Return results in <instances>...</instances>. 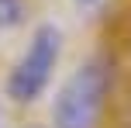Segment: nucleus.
Segmentation results:
<instances>
[{
    "instance_id": "4",
    "label": "nucleus",
    "mask_w": 131,
    "mask_h": 128,
    "mask_svg": "<svg viewBox=\"0 0 131 128\" xmlns=\"http://www.w3.org/2000/svg\"><path fill=\"white\" fill-rule=\"evenodd\" d=\"M83 4H93V0H83Z\"/></svg>"
},
{
    "instance_id": "1",
    "label": "nucleus",
    "mask_w": 131,
    "mask_h": 128,
    "mask_svg": "<svg viewBox=\"0 0 131 128\" xmlns=\"http://www.w3.org/2000/svg\"><path fill=\"white\" fill-rule=\"evenodd\" d=\"M107 94H111V62L104 55H93L55 94V104H52L55 128H93L104 111Z\"/></svg>"
},
{
    "instance_id": "3",
    "label": "nucleus",
    "mask_w": 131,
    "mask_h": 128,
    "mask_svg": "<svg viewBox=\"0 0 131 128\" xmlns=\"http://www.w3.org/2000/svg\"><path fill=\"white\" fill-rule=\"evenodd\" d=\"M17 17H21V4L17 0H0V31L10 28Z\"/></svg>"
},
{
    "instance_id": "2",
    "label": "nucleus",
    "mask_w": 131,
    "mask_h": 128,
    "mask_svg": "<svg viewBox=\"0 0 131 128\" xmlns=\"http://www.w3.org/2000/svg\"><path fill=\"white\" fill-rule=\"evenodd\" d=\"M59 48H62V35H59L55 24L35 28L24 55L17 59L10 80H7V94H10L14 101H21V104L35 101V97L48 87V80H52V69H55V62H59Z\"/></svg>"
}]
</instances>
